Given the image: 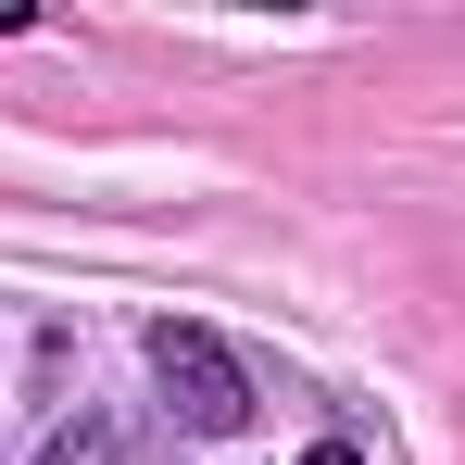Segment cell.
<instances>
[{
    "mask_svg": "<svg viewBox=\"0 0 465 465\" xmlns=\"http://www.w3.org/2000/svg\"><path fill=\"white\" fill-rule=\"evenodd\" d=\"M152 378L176 390V415H189L202 440H227L239 415H252V378H239V352L214 340V327H176V314H163L152 327Z\"/></svg>",
    "mask_w": 465,
    "mask_h": 465,
    "instance_id": "1",
    "label": "cell"
},
{
    "mask_svg": "<svg viewBox=\"0 0 465 465\" xmlns=\"http://www.w3.org/2000/svg\"><path fill=\"white\" fill-rule=\"evenodd\" d=\"M38 465H126V428H114V415H76V428H64Z\"/></svg>",
    "mask_w": 465,
    "mask_h": 465,
    "instance_id": "2",
    "label": "cell"
},
{
    "mask_svg": "<svg viewBox=\"0 0 465 465\" xmlns=\"http://www.w3.org/2000/svg\"><path fill=\"white\" fill-rule=\"evenodd\" d=\"M302 465H365V453H352V440H314V453H302Z\"/></svg>",
    "mask_w": 465,
    "mask_h": 465,
    "instance_id": "3",
    "label": "cell"
}]
</instances>
